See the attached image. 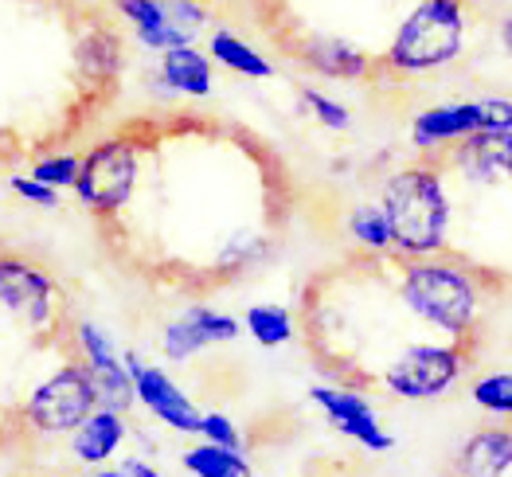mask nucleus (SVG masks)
<instances>
[{
  "instance_id": "f257e3e1",
  "label": "nucleus",
  "mask_w": 512,
  "mask_h": 477,
  "mask_svg": "<svg viewBox=\"0 0 512 477\" xmlns=\"http://www.w3.org/2000/svg\"><path fill=\"white\" fill-rule=\"evenodd\" d=\"M380 208L391 227V251L399 259L442 255L450 235V196L438 165H407L384 180Z\"/></svg>"
},
{
  "instance_id": "f03ea898",
  "label": "nucleus",
  "mask_w": 512,
  "mask_h": 477,
  "mask_svg": "<svg viewBox=\"0 0 512 477\" xmlns=\"http://www.w3.org/2000/svg\"><path fill=\"white\" fill-rule=\"evenodd\" d=\"M399 298L423 325L454 337V341H462L470 333L477 309H481L473 274L458 262L442 259V255L403 259Z\"/></svg>"
},
{
  "instance_id": "7ed1b4c3",
  "label": "nucleus",
  "mask_w": 512,
  "mask_h": 477,
  "mask_svg": "<svg viewBox=\"0 0 512 477\" xmlns=\"http://www.w3.org/2000/svg\"><path fill=\"white\" fill-rule=\"evenodd\" d=\"M466 0H419L399 24L384 67L395 75H430L450 67L466 44Z\"/></svg>"
},
{
  "instance_id": "20e7f679",
  "label": "nucleus",
  "mask_w": 512,
  "mask_h": 477,
  "mask_svg": "<svg viewBox=\"0 0 512 477\" xmlns=\"http://www.w3.org/2000/svg\"><path fill=\"white\" fill-rule=\"evenodd\" d=\"M0 313L32 341L55 345L67 325V298L51 270L0 247Z\"/></svg>"
},
{
  "instance_id": "39448f33",
  "label": "nucleus",
  "mask_w": 512,
  "mask_h": 477,
  "mask_svg": "<svg viewBox=\"0 0 512 477\" xmlns=\"http://www.w3.org/2000/svg\"><path fill=\"white\" fill-rule=\"evenodd\" d=\"M137 188V141L118 133L98 145H90L79 161L75 176V196L94 219L118 216L133 200Z\"/></svg>"
},
{
  "instance_id": "423d86ee",
  "label": "nucleus",
  "mask_w": 512,
  "mask_h": 477,
  "mask_svg": "<svg viewBox=\"0 0 512 477\" xmlns=\"http://www.w3.org/2000/svg\"><path fill=\"white\" fill-rule=\"evenodd\" d=\"M94 407H98V391H94L90 368L83 360H67L59 372H51L24 399L20 419L28 431L43 434V438H63L75 431Z\"/></svg>"
},
{
  "instance_id": "0eeeda50",
  "label": "nucleus",
  "mask_w": 512,
  "mask_h": 477,
  "mask_svg": "<svg viewBox=\"0 0 512 477\" xmlns=\"http://www.w3.org/2000/svg\"><path fill=\"white\" fill-rule=\"evenodd\" d=\"M466 348L454 345H411L384 368V388L399 399H438L466 372Z\"/></svg>"
},
{
  "instance_id": "6e6552de",
  "label": "nucleus",
  "mask_w": 512,
  "mask_h": 477,
  "mask_svg": "<svg viewBox=\"0 0 512 477\" xmlns=\"http://www.w3.org/2000/svg\"><path fill=\"white\" fill-rule=\"evenodd\" d=\"M122 360H126V368H129L137 403H141L153 419H161V423L176 434L200 431V411H196V403L184 395V388L172 380L165 368H153V364L141 360L137 352H122Z\"/></svg>"
},
{
  "instance_id": "1a4fd4ad",
  "label": "nucleus",
  "mask_w": 512,
  "mask_h": 477,
  "mask_svg": "<svg viewBox=\"0 0 512 477\" xmlns=\"http://www.w3.org/2000/svg\"><path fill=\"white\" fill-rule=\"evenodd\" d=\"M309 399L333 423V431L360 442L364 450H372V454L395 450V438L384 431V423H380V415H376L368 395H360L352 388H337V384H317V388H309Z\"/></svg>"
},
{
  "instance_id": "9d476101",
  "label": "nucleus",
  "mask_w": 512,
  "mask_h": 477,
  "mask_svg": "<svg viewBox=\"0 0 512 477\" xmlns=\"http://www.w3.org/2000/svg\"><path fill=\"white\" fill-rule=\"evenodd\" d=\"M243 321L231 313H219L212 305H188L180 317H172L161 333V352L172 364H188L192 356L208 352L215 345H231L239 341Z\"/></svg>"
},
{
  "instance_id": "9b49d317",
  "label": "nucleus",
  "mask_w": 512,
  "mask_h": 477,
  "mask_svg": "<svg viewBox=\"0 0 512 477\" xmlns=\"http://www.w3.org/2000/svg\"><path fill=\"white\" fill-rule=\"evenodd\" d=\"M450 165L477 184H512V130H477L450 149Z\"/></svg>"
},
{
  "instance_id": "f8f14e48",
  "label": "nucleus",
  "mask_w": 512,
  "mask_h": 477,
  "mask_svg": "<svg viewBox=\"0 0 512 477\" xmlns=\"http://www.w3.org/2000/svg\"><path fill=\"white\" fill-rule=\"evenodd\" d=\"M129 438L126 411H114V407H94L83 423L71 431V454L75 462L86 470H98L106 462H114L122 454Z\"/></svg>"
},
{
  "instance_id": "ddd939ff",
  "label": "nucleus",
  "mask_w": 512,
  "mask_h": 477,
  "mask_svg": "<svg viewBox=\"0 0 512 477\" xmlns=\"http://www.w3.org/2000/svg\"><path fill=\"white\" fill-rule=\"evenodd\" d=\"M477 130H481L477 102H446V106H430L411 118V145L430 157V153H442L446 145H458L462 137Z\"/></svg>"
},
{
  "instance_id": "4468645a",
  "label": "nucleus",
  "mask_w": 512,
  "mask_h": 477,
  "mask_svg": "<svg viewBox=\"0 0 512 477\" xmlns=\"http://www.w3.org/2000/svg\"><path fill=\"white\" fill-rule=\"evenodd\" d=\"M294 59H301L313 75L337 79V83H360V79H368L376 71V63L356 44L341 40V36H305L294 47Z\"/></svg>"
},
{
  "instance_id": "2eb2a0df",
  "label": "nucleus",
  "mask_w": 512,
  "mask_h": 477,
  "mask_svg": "<svg viewBox=\"0 0 512 477\" xmlns=\"http://www.w3.org/2000/svg\"><path fill=\"white\" fill-rule=\"evenodd\" d=\"M157 83L172 94L184 98H208L215 87V63L208 51H200L196 44H180L161 51L157 63Z\"/></svg>"
},
{
  "instance_id": "dca6fc26",
  "label": "nucleus",
  "mask_w": 512,
  "mask_h": 477,
  "mask_svg": "<svg viewBox=\"0 0 512 477\" xmlns=\"http://www.w3.org/2000/svg\"><path fill=\"white\" fill-rule=\"evenodd\" d=\"M126 63V47L122 36L110 24H90L79 40V71L94 87H114Z\"/></svg>"
},
{
  "instance_id": "f3484780",
  "label": "nucleus",
  "mask_w": 512,
  "mask_h": 477,
  "mask_svg": "<svg viewBox=\"0 0 512 477\" xmlns=\"http://www.w3.org/2000/svg\"><path fill=\"white\" fill-rule=\"evenodd\" d=\"M458 470L470 477H501L512 470V431L505 427H485L462 446Z\"/></svg>"
},
{
  "instance_id": "a211bd4d",
  "label": "nucleus",
  "mask_w": 512,
  "mask_h": 477,
  "mask_svg": "<svg viewBox=\"0 0 512 477\" xmlns=\"http://www.w3.org/2000/svg\"><path fill=\"white\" fill-rule=\"evenodd\" d=\"M208 55H212V63L227 67L231 75H243V79H270L274 75V63L258 47L247 44L243 36H235L231 28H215L208 36Z\"/></svg>"
},
{
  "instance_id": "6ab92c4d",
  "label": "nucleus",
  "mask_w": 512,
  "mask_h": 477,
  "mask_svg": "<svg viewBox=\"0 0 512 477\" xmlns=\"http://www.w3.org/2000/svg\"><path fill=\"white\" fill-rule=\"evenodd\" d=\"M180 466L196 477H251V470H255L243 450L219 446V442H208V438H204L200 446L184 450V454H180Z\"/></svg>"
},
{
  "instance_id": "aec40b11",
  "label": "nucleus",
  "mask_w": 512,
  "mask_h": 477,
  "mask_svg": "<svg viewBox=\"0 0 512 477\" xmlns=\"http://www.w3.org/2000/svg\"><path fill=\"white\" fill-rule=\"evenodd\" d=\"M243 325L262 348H282L294 341V313L286 305H247Z\"/></svg>"
},
{
  "instance_id": "412c9836",
  "label": "nucleus",
  "mask_w": 512,
  "mask_h": 477,
  "mask_svg": "<svg viewBox=\"0 0 512 477\" xmlns=\"http://www.w3.org/2000/svg\"><path fill=\"white\" fill-rule=\"evenodd\" d=\"M348 235L356 247L372 251V255H387L391 251V227L380 204H356L348 212Z\"/></svg>"
},
{
  "instance_id": "4be33fe9",
  "label": "nucleus",
  "mask_w": 512,
  "mask_h": 477,
  "mask_svg": "<svg viewBox=\"0 0 512 477\" xmlns=\"http://www.w3.org/2000/svg\"><path fill=\"white\" fill-rule=\"evenodd\" d=\"M90 376H94V391H98V407L129 411V407L137 403L126 360H118V364H106V368H90Z\"/></svg>"
},
{
  "instance_id": "5701e85b",
  "label": "nucleus",
  "mask_w": 512,
  "mask_h": 477,
  "mask_svg": "<svg viewBox=\"0 0 512 477\" xmlns=\"http://www.w3.org/2000/svg\"><path fill=\"white\" fill-rule=\"evenodd\" d=\"M470 399L497 419H512V372H485L481 380H473Z\"/></svg>"
},
{
  "instance_id": "b1692460",
  "label": "nucleus",
  "mask_w": 512,
  "mask_h": 477,
  "mask_svg": "<svg viewBox=\"0 0 512 477\" xmlns=\"http://www.w3.org/2000/svg\"><path fill=\"white\" fill-rule=\"evenodd\" d=\"M298 98H301V106L309 110V118H313L317 126H325V130H333V133L352 130V114H348V106H344V102H337V98H329L325 90L301 87Z\"/></svg>"
},
{
  "instance_id": "393cba45",
  "label": "nucleus",
  "mask_w": 512,
  "mask_h": 477,
  "mask_svg": "<svg viewBox=\"0 0 512 477\" xmlns=\"http://www.w3.org/2000/svg\"><path fill=\"white\" fill-rule=\"evenodd\" d=\"M79 153H47L32 165V176L51 184V188H75V176H79Z\"/></svg>"
},
{
  "instance_id": "a878e982",
  "label": "nucleus",
  "mask_w": 512,
  "mask_h": 477,
  "mask_svg": "<svg viewBox=\"0 0 512 477\" xmlns=\"http://www.w3.org/2000/svg\"><path fill=\"white\" fill-rule=\"evenodd\" d=\"M8 188H12V196H20L24 204H32V208H59V188H51V184H43V180H36V176H12L8 180Z\"/></svg>"
},
{
  "instance_id": "bb28decb",
  "label": "nucleus",
  "mask_w": 512,
  "mask_h": 477,
  "mask_svg": "<svg viewBox=\"0 0 512 477\" xmlns=\"http://www.w3.org/2000/svg\"><path fill=\"white\" fill-rule=\"evenodd\" d=\"M200 438H208V442H219V446H235V450H243V431L235 427V419H227L223 411H208V415H200Z\"/></svg>"
},
{
  "instance_id": "cd10ccee",
  "label": "nucleus",
  "mask_w": 512,
  "mask_h": 477,
  "mask_svg": "<svg viewBox=\"0 0 512 477\" xmlns=\"http://www.w3.org/2000/svg\"><path fill=\"white\" fill-rule=\"evenodd\" d=\"M477 110H481V130L493 133H509L512 130V98H477Z\"/></svg>"
},
{
  "instance_id": "c85d7f7f",
  "label": "nucleus",
  "mask_w": 512,
  "mask_h": 477,
  "mask_svg": "<svg viewBox=\"0 0 512 477\" xmlns=\"http://www.w3.org/2000/svg\"><path fill=\"white\" fill-rule=\"evenodd\" d=\"M110 474L114 477H161V470H157L153 462H145V458H122Z\"/></svg>"
},
{
  "instance_id": "c756f323",
  "label": "nucleus",
  "mask_w": 512,
  "mask_h": 477,
  "mask_svg": "<svg viewBox=\"0 0 512 477\" xmlns=\"http://www.w3.org/2000/svg\"><path fill=\"white\" fill-rule=\"evenodd\" d=\"M501 47H505V51L512 55V12L505 16V20H501Z\"/></svg>"
}]
</instances>
